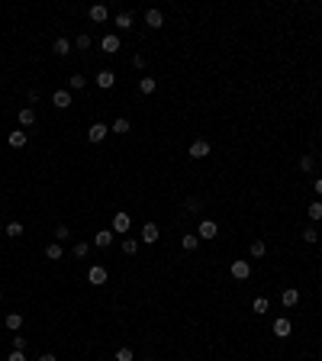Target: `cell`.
Returning <instances> with one entry per match:
<instances>
[{"label": "cell", "instance_id": "1", "mask_svg": "<svg viewBox=\"0 0 322 361\" xmlns=\"http://www.w3.org/2000/svg\"><path fill=\"white\" fill-rule=\"evenodd\" d=\"M229 271H232V277H235V281H248V277H252V265H248L245 258H235Z\"/></svg>", "mask_w": 322, "mask_h": 361}, {"label": "cell", "instance_id": "2", "mask_svg": "<svg viewBox=\"0 0 322 361\" xmlns=\"http://www.w3.org/2000/svg\"><path fill=\"white\" fill-rule=\"evenodd\" d=\"M209 148H213V145H209L207 139H197V142H193V145L187 148V155H190V158H197V162H200V158H207V155H209Z\"/></svg>", "mask_w": 322, "mask_h": 361}, {"label": "cell", "instance_id": "3", "mask_svg": "<svg viewBox=\"0 0 322 361\" xmlns=\"http://www.w3.org/2000/svg\"><path fill=\"white\" fill-rule=\"evenodd\" d=\"M107 136H110V126L107 123H93L91 129H87V139H91V142H103Z\"/></svg>", "mask_w": 322, "mask_h": 361}, {"label": "cell", "instance_id": "4", "mask_svg": "<svg viewBox=\"0 0 322 361\" xmlns=\"http://www.w3.org/2000/svg\"><path fill=\"white\" fill-rule=\"evenodd\" d=\"M197 236H200V239H216V236H219V226H216L213 219H203V223H200V229H197Z\"/></svg>", "mask_w": 322, "mask_h": 361}, {"label": "cell", "instance_id": "5", "mask_svg": "<svg viewBox=\"0 0 322 361\" xmlns=\"http://www.w3.org/2000/svg\"><path fill=\"white\" fill-rule=\"evenodd\" d=\"M119 46H123V42H119V36H113V32H110V36H103V39H100V48H103V52H107V55L119 52Z\"/></svg>", "mask_w": 322, "mask_h": 361}, {"label": "cell", "instance_id": "6", "mask_svg": "<svg viewBox=\"0 0 322 361\" xmlns=\"http://www.w3.org/2000/svg\"><path fill=\"white\" fill-rule=\"evenodd\" d=\"M87 281H91V284H107V268H103V265H93L91 271H87Z\"/></svg>", "mask_w": 322, "mask_h": 361}, {"label": "cell", "instance_id": "7", "mask_svg": "<svg viewBox=\"0 0 322 361\" xmlns=\"http://www.w3.org/2000/svg\"><path fill=\"white\" fill-rule=\"evenodd\" d=\"M274 336L277 338H287V336H290V319H287V316H277V319H274Z\"/></svg>", "mask_w": 322, "mask_h": 361}, {"label": "cell", "instance_id": "8", "mask_svg": "<svg viewBox=\"0 0 322 361\" xmlns=\"http://www.w3.org/2000/svg\"><path fill=\"white\" fill-rule=\"evenodd\" d=\"M280 303H284L287 310H290V307H297V303H299V290H297V287H287V290L280 293Z\"/></svg>", "mask_w": 322, "mask_h": 361}, {"label": "cell", "instance_id": "9", "mask_svg": "<svg viewBox=\"0 0 322 361\" xmlns=\"http://www.w3.org/2000/svg\"><path fill=\"white\" fill-rule=\"evenodd\" d=\"M158 236H161V229L155 223H145L142 226V242H148V245H152V242H158Z\"/></svg>", "mask_w": 322, "mask_h": 361}, {"label": "cell", "instance_id": "10", "mask_svg": "<svg viewBox=\"0 0 322 361\" xmlns=\"http://www.w3.org/2000/svg\"><path fill=\"white\" fill-rule=\"evenodd\" d=\"M52 103H55L58 110H68V107H71V91H55V94H52Z\"/></svg>", "mask_w": 322, "mask_h": 361}, {"label": "cell", "instance_id": "11", "mask_svg": "<svg viewBox=\"0 0 322 361\" xmlns=\"http://www.w3.org/2000/svg\"><path fill=\"white\" fill-rule=\"evenodd\" d=\"M91 20H93V23H107V20H110V10L103 7V3H93V7H91Z\"/></svg>", "mask_w": 322, "mask_h": 361}, {"label": "cell", "instance_id": "12", "mask_svg": "<svg viewBox=\"0 0 322 361\" xmlns=\"http://www.w3.org/2000/svg\"><path fill=\"white\" fill-rule=\"evenodd\" d=\"M145 23L152 26V29H161V26H164V13H161V10H148V13H145Z\"/></svg>", "mask_w": 322, "mask_h": 361}, {"label": "cell", "instance_id": "13", "mask_svg": "<svg viewBox=\"0 0 322 361\" xmlns=\"http://www.w3.org/2000/svg\"><path fill=\"white\" fill-rule=\"evenodd\" d=\"M26 139H29V136H26L23 129H13V132L7 136V142H10V148H23V145H26Z\"/></svg>", "mask_w": 322, "mask_h": 361}, {"label": "cell", "instance_id": "14", "mask_svg": "<svg viewBox=\"0 0 322 361\" xmlns=\"http://www.w3.org/2000/svg\"><path fill=\"white\" fill-rule=\"evenodd\" d=\"M116 84V74L113 71H100L97 74V87H103V91H110V87Z\"/></svg>", "mask_w": 322, "mask_h": 361}, {"label": "cell", "instance_id": "15", "mask_svg": "<svg viewBox=\"0 0 322 361\" xmlns=\"http://www.w3.org/2000/svg\"><path fill=\"white\" fill-rule=\"evenodd\" d=\"M110 242H113V229H103V232L93 236V245L97 248H110Z\"/></svg>", "mask_w": 322, "mask_h": 361}, {"label": "cell", "instance_id": "16", "mask_svg": "<svg viewBox=\"0 0 322 361\" xmlns=\"http://www.w3.org/2000/svg\"><path fill=\"white\" fill-rule=\"evenodd\" d=\"M197 245H200V236H197V232H187V236L181 239V248H184V252H197Z\"/></svg>", "mask_w": 322, "mask_h": 361}, {"label": "cell", "instance_id": "17", "mask_svg": "<svg viewBox=\"0 0 322 361\" xmlns=\"http://www.w3.org/2000/svg\"><path fill=\"white\" fill-rule=\"evenodd\" d=\"M132 126H129V120L126 116H119V120H113V126H110V132H116V136H126Z\"/></svg>", "mask_w": 322, "mask_h": 361}, {"label": "cell", "instance_id": "18", "mask_svg": "<svg viewBox=\"0 0 322 361\" xmlns=\"http://www.w3.org/2000/svg\"><path fill=\"white\" fill-rule=\"evenodd\" d=\"M129 229V213H116L113 216V232H126Z\"/></svg>", "mask_w": 322, "mask_h": 361}, {"label": "cell", "instance_id": "19", "mask_svg": "<svg viewBox=\"0 0 322 361\" xmlns=\"http://www.w3.org/2000/svg\"><path fill=\"white\" fill-rule=\"evenodd\" d=\"M52 52H55V55H68V52H71V42H68L65 36H58V39H55V46H52Z\"/></svg>", "mask_w": 322, "mask_h": 361}, {"label": "cell", "instance_id": "20", "mask_svg": "<svg viewBox=\"0 0 322 361\" xmlns=\"http://www.w3.org/2000/svg\"><path fill=\"white\" fill-rule=\"evenodd\" d=\"M306 213H309V219H313V223H319V219H322V200H313V203L306 207Z\"/></svg>", "mask_w": 322, "mask_h": 361}, {"label": "cell", "instance_id": "21", "mask_svg": "<svg viewBox=\"0 0 322 361\" xmlns=\"http://www.w3.org/2000/svg\"><path fill=\"white\" fill-rule=\"evenodd\" d=\"M116 26H119V29H132V13H129V10L116 13Z\"/></svg>", "mask_w": 322, "mask_h": 361}, {"label": "cell", "instance_id": "22", "mask_svg": "<svg viewBox=\"0 0 322 361\" xmlns=\"http://www.w3.org/2000/svg\"><path fill=\"white\" fill-rule=\"evenodd\" d=\"M46 258H52V262H58V258H65V248L58 245V242H52V245L46 248Z\"/></svg>", "mask_w": 322, "mask_h": 361}, {"label": "cell", "instance_id": "23", "mask_svg": "<svg viewBox=\"0 0 322 361\" xmlns=\"http://www.w3.org/2000/svg\"><path fill=\"white\" fill-rule=\"evenodd\" d=\"M20 123H23V126H32V123H36V110H32V107H23V110H20Z\"/></svg>", "mask_w": 322, "mask_h": 361}, {"label": "cell", "instance_id": "24", "mask_svg": "<svg viewBox=\"0 0 322 361\" xmlns=\"http://www.w3.org/2000/svg\"><path fill=\"white\" fill-rule=\"evenodd\" d=\"M155 87H158L155 77H142V81H138V91H142V94H155Z\"/></svg>", "mask_w": 322, "mask_h": 361}, {"label": "cell", "instance_id": "25", "mask_svg": "<svg viewBox=\"0 0 322 361\" xmlns=\"http://www.w3.org/2000/svg\"><path fill=\"white\" fill-rule=\"evenodd\" d=\"M20 326H23V316H20V313H7V329L16 332Z\"/></svg>", "mask_w": 322, "mask_h": 361}, {"label": "cell", "instance_id": "26", "mask_svg": "<svg viewBox=\"0 0 322 361\" xmlns=\"http://www.w3.org/2000/svg\"><path fill=\"white\" fill-rule=\"evenodd\" d=\"M84 81H87L84 74H71L68 77V87H71V91H84Z\"/></svg>", "mask_w": 322, "mask_h": 361}, {"label": "cell", "instance_id": "27", "mask_svg": "<svg viewBox=\"0 0 322 361\" xmlns=\"http://www.w3.org/2000/svg\"><path fill=\"white\" fill-rule=\"evenodd\" d=\"M252 310H254V313H258V316H264V313H268V310H271V303H268V300H264V297H258V300H254V303H252Z\"/></svg>", "mask_w": 322, "mask_h": 361}, {"label": "cell", "instance_id": "28", "mask_svg": "<svg viewBox=\"0 0 322 361\" xmlns=\"http://www.w3.org/2000/svg\"><path fill=\"white\" fill-rule=\"evenodd\" d=\"M116 361H136V352H132L129 345H123L119 352H116Z\"/></svg>", "mask_w": 322, "mask_h": 361}, {"label": "cell", "instance_id": "29", "mask_svg": "<svg viewBox=\"0 0 322 361\" xmlns=\"http://www.w3.org/2000/svg\"><path fill=\"white\" fill-rule=\"evenodd\" d=\"M3 232H7L10 239H20V236H23V226H20V223H7V229H3Z\"/></svg>", "mask_w": 322, "mask_h": 361}, {"label": "cell", "instance_id": "30", "mask_svg": "<svg viewBox=\"0 0 322 361\" xmlns=\"http://www.w3.org/2000/svg\"><path fill=\"white\" fill-rule=\"evenodd\" d=\"M74 46L81 48V52H87V48H91V36H87V32H81V36L74 39Z\"/></svg>", "mask_w": 322, "mask_h": 361}, {"label": "cell", "instance_id": "31", "mask_svg": "<svg viewBox=\"0 0 322 361\" xmlns=\"http://www.w3.org/2000/svg\"><path fill=\"white\" fill-rule=\"evenodd\" d=\"M87 255H91V245H87V242H77V245H74V258H87Z\"/></svg>", "mask_w": 322, "mask_h": 361}, {"label": "cell", "instance_id": "32", "mask_svg": "<svg viewBox=\"0 0 322 361\" xmlns=\"http://www.w3.org/2000/svg\"><path fill=\"white\" fill-rule=\"evenodd\" d=\"M264 252H268V248H264V242H252V258H264Z\"/></svg>", "mask_w": 322, "mask_h": 361}, {"label": "cell", "instance_id": "33", "mask_svg": "<svg viewBox=\"0 0 322 361\" xmlns=\"http://www.w3.org/2000/svg\"><path fill=\"white\" fill-rule=\"evenodd\" d=\"M316 239H319V232H316V226H309V229H303V242H309V245H313Z\"/></svg>", "mask_w": 322, "mask_h": 361}, {"label": "cell", "instance_id": "34", "mask_svg": "<svg viewBox=\"0 0 322 361\" xmlns=\"http://www.w3.org/2000/svg\"><path fill=\"white\" fill-rule=\"evenodd\" d=\"M313 155H303V158H299V171H313Z\"/></svg>", "mask_w": 322, "mask_h": 361}, {"label": "cell", "instance_id": "35", "mask_svg": "<svg viewBox=\"0 0 322 361\" xmlns=\"http://www.w3.org/2000/svg\"><path fill=\"white\" fill-rule=\"evenodd\" d=\"M136 248H138L136 239H126V242H123V252H126V255H136Z\"/></svg>", "mask_w": 322, "mask_h": 361}, {"label": "cell", "instance_id": "36", "mask_svg": "<svg viewBox=\"0 0 322 361\" xmlns=\"http://www.w3.org/2000/svg\"><path fill=\"white\" fill-rule=\"evenodd\" d=\"M197 210H200V200L190 197V200H187V213H197Z\"/></svg>", "mask_w": 322, "mask_h": 361}, {"label": "cell", "instance_id": "37", "mask_svg": "<svg viewBox=\"0 0 322 361\" xmlns=\"http://www.w3.org/2000/svg\"><path fill=\"white\" fill-rule=\"evenodd\" d=\"M55 236H58V242H62V239L71 236V229H68V226H58V229H55Z\"/></svg>", "mask_w": 322, "mask_h": 361}, {"label": "cell", "instance_id": "38", "mask_svg": "<svg viewBox=\"0 0 322 361\" xmlns=\"http://www.w3.org/2000/svg\"><path fill=\"white\" fill-rule=\"evenodd\" d=\"M13 348H16V352H23V348H26V338L23 336H13Z\"/></svg>", "mask_w": 322, "mask_h": 361}, {"label": "cell", "instance_id": "39", "mask_svg": "<svg viewBox=\"0 0 322 361\" xmlns=\"http://www.w3.org/2000/svg\"><path fill=\"white\" fill-rule=\"evenodd\" d=\"M7 361H26V355H23V352H16V348H13V352L7 355Z\"/></svg>", "mask_w": 322, "mask_h": 361}, {"label": "cell", "instance_id": "40", "mask_svg": "<svg viewBox=\"0 0 322 361\" xmlns=\"http://www.w3.org/2000/svg\"><path fill=\"white\" fill-rule=\"evenodd\" d=\"M132 68H145V55H136V58H132Z\"/></svg>", "mask_w": 322, "mask_h": 361}, {"label": "cell", "instance_id": "41", "mask_svg": "<svg viewBox=\"0 0 322 361\" xmlns=\"http://www.w3.org/2000/svg\"><path fill=\"white\" fill-rule=\"evenodd\" d=\"M39 361H58V358H55L52 352H46V355H39Z\"/></svg>", "mask_w": 322, "mask_h": 361}, {"label": "cell", "instance_id": "42", "mask_svg": "<svg viewBox=\"0 0 322 361\" xmlns=\"http://www.w3.org/2000/svg\"><path fill=\"white\" fill-rule=\"evenodd\" d=\"M316 193L322 197V177H316Z\"/></svg>", "mask_w": 322, "mask_h": 361}, {"label": "cell", "instance_id": "43", "mask_svg": "<svg viewBox=\"0 0 322 361\" xmlns=\"http://www.w3.org/2000/svg\"><path fill=\"white\" fill-rule=\"evenodd\" d=\"M0 303H3V293H0Z\"/></svg>", "mask_w": 322, "mask_h": 361}, {"label": "cell", "instance_id": "44", "mask_svg": "<svg viewBox=\"0 0 322 361\" xmlns=\"http://www.w3.org/2000/svg\"><path fill=\"white\" fill-rule=\"evenodd\" d=\"M0 232H3V223H0Z\"/></svg>", "mask_w": 322, "mask_h": 361}, {"label": "cell", "instance_id": "45", "mask_svg": "<svg viewBox=\"0 0 322 361\" xmlns=\"http://www.w3.org/2000/svg\"><path fill=\"white\" fill-rule=\"evenodd\" d=\"M319 158H322V155H319Z\"/></svg>", "mask_w": 322, "mask_h": 361}]
</instances>
